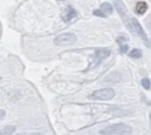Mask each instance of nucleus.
<instances>
[{
    "label": "nucleus",
    "instance_id": "nucleus-9",
    "mask_svg": "<svg viewBox=\"0 0 151 135\" xmlns=\"http://www.w3.org/2000/svg\"><path fill=\"white\" fill-rule=\"evenodd\" d=\"M99 9L103 11L106 15H109V14H111L113 12V7H112V5L110 2H103V4H100V8Z\"/></svg>",
    "mask_w": 151,
    "mask_h": 135
},
{
    "label": "nucleus",
    "instance_id": "nucleus-19",
    "mask_svg": "<svg viewBox=\"0 0 151 135\" xmlns=\"http://www.w3.org/2000/svg\"><path fill=\"white\" fill-rule=\"evenodd\" d=\"M150 46H151V40H150Z\"/></svg>",
    "mask_w": 151,
    "mask_h": 135
},
{
    "label": "nucleus",
    "instance_id": "nucleus-12",
    "mask_svg": "<svg viewBox=\"0 0 151 135\" xmlns=\"http://www.w3.org/2000/svg\"><path fill=\"white\" fill-rule=\"evenodd\" d=\"M140 85H142V87H143L144 89H146V90H149V89L151 88V82H150V80H149L147 77H144V79H142V82H140Z\"/></svg>",
    "mask_w": 151,
    "mask_h": 135
},
{
    "label": "nucleus",
    "instance_id": "nucleus-2",
    "mask_svg": "<svg viewBox=\"0 0 151 135\" xmlns=\"http://www.w3.org/2000/svg\"><path fill=\"white\" fill-rule=\"evenodd\" d=\"M113 5H114V7H116L117 12L119 13L120 18L123 19V21H124L125 26L129 28V31H130V32H132V33L134 34V31H133V26H132V18L129 15V13H127V9H126L125 5L123 4V1H119V0H114V1H113Z\"/></svg>",
    "mask_w": 151,
    "mask_h": 135
},
{
    "label": "nucleus",
    "instance_id": "nucleus-14",
    "mask_svg": "<svg viewBox=\"0 0 151 135\" xmlns=\"http://www.w3.org/2000/svg\"><path fill=\"white\" fill-rule=\"evenodd\" d=\"M127 48H129L127 45H120V47H119V53H120V54H125V53L127 52Z\"/></svg>",
    "mask_w": 151,
    "mask_h": 135
},
{
    "label": "nucleus",
    "instance_id": "nucleus-11",
    "mask_svg": "<svg viewBox=\"0 0 151 135\" xmlns=\"http://www.w3.org/2000/svg\"><path fill=\"white\" fill-rule=\"evenodd\" d=\"M129 55H130V58H132V59H139V58H142L143 53H142L140 49H138V48H133V49L129 53Z\"/></svg>",
    "mask_w": 151,
    "mask_h": 135
},
{
    "label": "nucleus",
    "instance_id": "nucleus-3",
    "mask_svg": "<svg viewBox=\"0 0 151 135\" xmlns=\"http://www.w3.org/2000/svg\"><path fill=\"white\" fill-rule=\"evenodd\" d=\"M114 90L112 88H101V89H97L93 93L90 94V99L91 100H100V101H107L111 100L114 96Z\"/></svg>",
    "mask_w": 151,
    "mask_h": 135
},
{
    "label": "nucleus",
    "instance_id": "nucleus-7",
    "mask_svg": "<svg viewBox=\"0 0 151 135\" xmlns=\"http://www.w3.org/2000/svg\"><path fill=\"white\" fill-rule=\"evenodd\" d=\"M77 15H78L77 11H76L72 6H67V7L64 9V13H63V20H64L65 22H70V21L74 20V19L77 18Z\"/></svg>",
    "mask_w": 151,
    "mask_h": 135
},
{
    "label": "nucleus",
    "instance_id": "nucleus-13",
    "mask_svg": "<svg viewBox=\"0 0 151 135\" xmlns=\"http://www.w3.org/2000/svg\"><path fill=\"white\" fill-rule=\"evenodd\" d=\"M93 15H96V16H101V18H105V16H106V14H105L103 11H100V9H94V11H93Z\"/></svg>",
    "mask_w": 151,
    "mask_h": 135
},
{
    "label": "nucleus",
    "instance_id": "nucleus-17",
    "mask_svg": "<svg viewBox=\"0 0 151 135\" xmlns=\"http://www.w3.org/2000/svg\"><path fill=\"white\" fill-rule=\"evenodd\" d=\"M5 114H6V112H5V110H2V109H0V120L5 116Z\"/></svg>",
    "mask_w": 151,
    "mask_h": 135
},
{
    "label": "nucleus",
    "instance_id": "nucleus-5",
    "mask_svg": "<svg viewBox=\"0 0 151 135\" xmlns=\"http://www.w3.org/2000/svg\"><path fill=\"white\" fill-rule=\"evenodd\" d=\"M111 50L109 48H98L93 55V62L91 63V67H96L98 66L104 59H106L107 56H110Z\"/></svg>",
    "mask_w": 151,
    "mask_h": 135
},
{
    "label": "nucleus",
    "instance_id": "nucleus-15",
    "mask_svg": "<svg viewBox=\"0 0 151 135\" xmlns=\"http://www.w3.org/2000/svg\"><path fill=\"white\" fill-rule=\"evenodd\" d=\"M126 40H127V38H125V36H119V38L117 39V41H118L119 43H122L123 41H126Z\"/></svg>",
    "mask_w": 151,
    "mask_h": 135
},
{
    "label": "nucleus",
    "instance_id": "nucleus-6",
    "mask_svg": "<svg viewBox=\"0 0 151 135\" xmlns=\"http://www.w3.org/2000/svg\"><path fill=\"white\" fill-rule=\"evenodd\" d=\"M132 26H133V31H134V34H137L143 41H147V36H146V33L144 32L142 25L139 23V21L136 19V18H132Z\"/></svg>",
    "mask_w": 151,
    "mask_h": 135
},
{
    "label": "nucleus",
    "instance_id": "nucleus-1",
    "mask_svg": "<svg viewBox=\"0 0 151 135\" xmlns=\"http://www.w3.org/2000/svg\"><path fill=\"white\" fill-rule=\"evenodd\" d=\"M100 133L104 135H130L132 133V128L125 123H114L103 128Z\"/></svg>",
    "mask_w": 151,
    "mask_h": 135
},
{
    "label": "nucleus",
    "instance_id": "nucleus-4",
    "mask_svg": "<svg viewBox=\"0 0 151 135\" xmlns=\"http://www.w3.org/2000/svg\"><path fill=\"white\" fill-rule=\"evenodd\" d=\"M77 41V36L73 33H64L60 34L58 36L54 38L53 42L57 46H68V45H73Z\"/></svg>",
    "mask_w": 151,
    "mask_h": 135
},
{
    "label": "nucleus",
    "instance_id": "nucleus-18",
    "mask_svg": "<svg viewBox=\"0 0 151 135\" xmlns=\"http://www.w3.org/2000/svg\"><path fill=\"white\" fill-rule=\"evenodd\" d=\"M150 123H151V114H150Z\"/></svg>",
    "mask_w": 151,
    "mask_h": 135
},
{
    "label": "nucleus",
    "instance_id": "nucleus-16",
    "mask_svg": "<svg viewBox=\"0 0 151 135\" xmlns=\"http://www.w3.org/2000/svg\"><path fill=\"white\" fill-rule=\"evenodd\" d=\"M15 135H40V134H35V133H19Z\"/></svg>",
    "mask_w": 151,
    "mask_h": 135
},
{
    "label": "nucleus",
    "instance_id": "nucleus-8",
    "mask_svg": "<svg viewBox=\"0 0 151 135\" xmlns=\"http://www.w3.org/2000/svg\"><path fill=\"white\" fill-rule=\"evenodd\" d=\"M146 9H147V4H146L145 1H138V2L136 4V6H134V12H136V14H138V15L144 14V13L146 12Z\"/></svg>",
    "mask_w": 151,
    "mask_h": 135
},
{
    "label": "nucleus",
    "instance_id": "nucleus-10",
    "mask_svg": "<svg viewBox=\"0 0 151 135\" xmlns=\"http://www.w3.org/2000/svg\"><path fill=\"white\" fill-rule=\"evenodd\" d=\"M15 131V126H6L0 129V135H9Z\"/></svg>",
    "mask_w": 151,
    "mask_h": 135
}]
</instances>
